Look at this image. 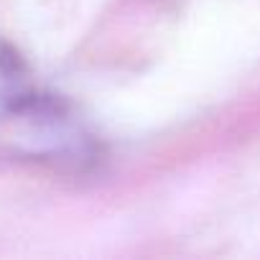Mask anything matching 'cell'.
<instances>
[{"mask_svg": "<svg viewBox=\"0 0 260 260\" xmlns=\"http://www.w3.org/2000/svg\"><path fill=\"white\" fill-rule=\"evenodd\" d=\"M3 138L18 153L41 161L82 164L92 158V141L72 117L69 107L34 87L0 105Z\"/></svg>", "mask_w": 260, "mask_h": 260, "instance_id": "obj_1", "label": "cell"}, {"mask_svg": "<svg viewBox=\"0 0 260 260\" xmlns=\"http://www.w3.org/2000/svg\"><path fill=\"white\" fill-rule=\"evenodd\" d=\"M28 79H26V64L18 56V51L0 41V105H6L8 100H13L16 94H21L23 89H28Z\"/></svg>", "mask_w": 260, "mask_h": 260, "instance_id": "obj_2", "label": "cell"}]
</instances>
